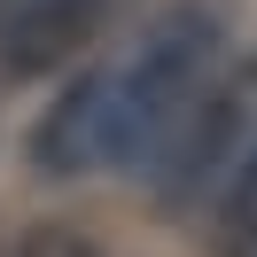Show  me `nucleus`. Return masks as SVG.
I'll list each match as a JSON object with an SVG mask.
<instances>
[{"label":"nucleus","mask_w":257,"mask_h":257,"mask_svg":"<svg viewBox=\"0 0 257 257\" xmlns=\"http://www.w3.org/2000/svg\"><path fill=\"white\" fill-rule=\"evenodd\" d=\"M249 257H257V249H249Z\"/></svg>","instance_id":"nucleus-7"},{"label":"nucleus","mask_w":257,"mask_h":257,"mask_svg":"<svg viewBox=\"0 0 257 257\" xmlns=\"http://www.w3.org/2000/svg\"><path fill=\"white\" fill-rule=\"evenodd\" d=\"M109 164V70H86L55 94V109L32 125V172L47 179H78Z\"/></svg>","instance_id":"nucleus-4"},{"label":"nucleus","mask_w":257,"mask_h":257,"mask_svg":"<svg viewBox=\"0 0 257 257\" xmlns=\"http://www.w3.org/2000/svg\"><path fill=\"white\" fill-rule=\"evenodd\" d=\"M109 8L117 0H0V86L63 70L78 47H94Z\"/></svg>","instance_id":"nucleus-3"},{"label":"nucleus","mask_w":257,"mask_h":257,"mask_svg":"<svg viewBox=\"0 0 257 257\" xmlns=\"http://www.w3.org/2000/svg\"><path fill=\"white\" fill-rule=\"evenodd\" d=\"M218 226H226V249H257V148L234 164V179H226Z\"/></svg>","instance_id":"nucleus-5"},{"label":"nucleus","mask_w":257,"mask_h":257,"mask_svg":"<svg viewBox=\"0 0 257 257\" xmlns=\"http://www.w3.org/2000/svg\"><path fill=\"white\" fill-rule=\"evenodd\" d=\"M257 148V55L241 70H218L187 109L172 117V133L148 156V179H156L164 203H203L210 187L234 179V164Z\"/></svg>","instance_id":"nucleus-2"},{"label":"nucleus","mask_w":257,"mask_h":257,"mask_svg":"<svg viewBox=\"0 0 257 257\" xmlns=\"http://www.w3.org/2000/svg\"><path fill=\"white\" fill-rule=\"evenodd\" d=\"M16 257H94V241H86L78 226H32V234L16 241Z\"/></svg>","instance_id":"nucleus-6"},{"label":"nucleus","mask_w":257,"mask_h":257,"mask_svg":"<svg viewBox=\"0 0 257 257\" xmlns=\"http://www.w3.org/2000/svg\"><path fill=\"white\" fill-rule=\"evenodd\" d=\"M226 24L203 0H179L172 16L133 47V63L109 70V164H148L156 141L172 133V117L218 78Z\"/></svg>","instance_id":"nucleus-1"}]
</instances>
